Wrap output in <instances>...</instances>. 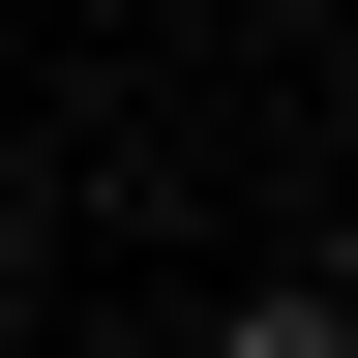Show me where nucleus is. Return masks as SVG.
<instances>
[{
	"mask_svg": "<svg viewBox=\"0 0 358 358\" xmlns=\"http://www.w3.org/2000/svg\"><path fill=\"white\" fill-rule=\"evenodd\" d=\"M239 358H358V329H329V299H239Z\"/></svg>",
	"mask_w": 358,
	"mask_h": 358,
	"instance_id": "obj_1",
	"label": "nucleus"
}]
</instances>
